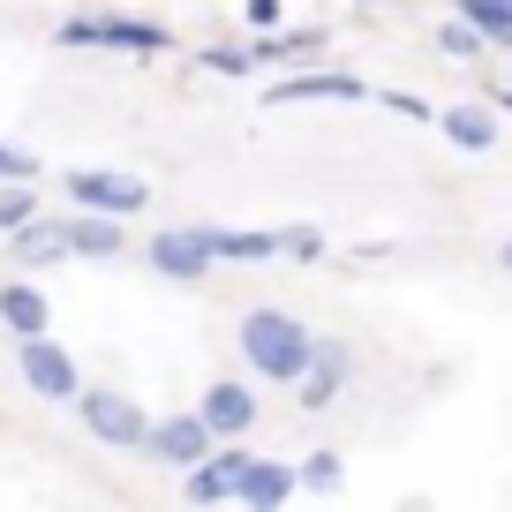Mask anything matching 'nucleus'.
Returning <instances> with one entry per match:
<instances>
[{
  "instance_id": "1",
  "label": "nucleus",
  "mask_w": 512,
  "mask_h": 512,
  "mask_svg": "<svg viewBox=\"0 0 512 512\" xmlns=\"http://www.w3.org/2000/svg\"><path fill=\"white\" fill-rule=\"evenodd\" d=\"M309 354H317V332H309L302 317H287V309H249V317H241V362H249V377L302 384Z\"/></svg>"
},
{
  "instance_id": "2",
  "label": "nucleus",
  "mask_w": 512,
  "mask_h": 512,
  "mask_svg": "<svg viewBox=\"0 0 512 512\" xmlns=\"http://www.w3.org/2000/svg\"><path fill=\"white\" fill-rule=\"evenodd\" d=\"M76 415H83V430H91L106 452H144V437H151L144 400H128V392H106V384L76 392Z\"/></svg>"
},
{
  "instance_id": "3",
  "label": "nucleus",
  "mask_w": 512,
  "mask_h": 512,
  "mask_svg": "<svg viewBox=\"0 0 512 512\" xmlns=\"http://www.w3.org/2000/svg\"><path fill=\"white\" fill-rule=\"evenodd\" d=\"M144 256H151V272H159V279H174V287H196V279L219 264V241H211V226H159Z\"/></svg>"
},
{
  "instance_id": "4",
  "label": "nucleus",
  "mask_w": 512,
  "mask_h": 512,
  "mask_svg": "<svg viewBox=\"0 0 512 512\" xmlns=\"http://www.w3.org/2000/svg\"><path fill=\"white\" fill-rule=\"evenodd\" d=\"M16 369H23V384H31L38 400H68V407H76V392H83V369L68 362V347H61V339H46V332L16 339Z\"/></svg>"
},
{
  "instance_id": "5",
  "label": "nucleus",
  "mask_w": 512,
  "mask_h": 512,
  "mask_svg": "<svg viewBox=\"0 0 512 512\" xmlns=\"http://www.w3.org/2000/svg\"><path fill=\"white\" fill-rule=\"evenodd\" d=\"M144 452L181 475V467H196L204 452H219V430H211L196 407H189V415H159V422H151V437H144Z\"/></svg>"
},
{
  "instance_id": "6",
  "label": "nucleus",
  "mask_w": 512,
  "mask_h": 512,
  "mask_svg": "<svg viewBox=\"0 0 512 512\" xmlns=\"http://www.w3.org/2000/svg\"><path fill=\"white\" fill-rule=\"evenodd\" d=\"M68 204H76V211L136 219V211L151 204V189H144V181H128V174H106V166H76V174H68Z\"/></svg>"
},
{
  "instance_id": "7",
  "label": "nucleus",
  "mask_w": 512,
  "mask_h": 512,
  "mask_svg": "<svg viewBox=\"0 0 512 512\" xmlns=\"http://www.w3.org/2000/svg\"><path fill=\"white\" fill-rule=\"evenodd\" d=\"M362 91V76H347V68H309V76H279L272 91H264V106H354Z\"/></svg>"
},
{
  "instance_id": "8",
  "label": "nucleus",
  "mask_w": 512,
  "mask_h": 512,
  "mask_svg": "<svg viewBox=\"0 0 512 512\" xmlns=\"http://www.w3.org/2000/svg\"><path fill=\"white\" fill-rule=\"evenodd\" d=\"M241 460H249L241 437H226L219 452H204L196 467H181V497H189V505H226V497L241 490Z\"/></svg>"
},
{
  "instance_id": "9",
  "label": "nucleus",
  "mask_w": 512,
  "mask_h": 512,
  "mask_svg": "<svg viewBox=\"0 0 512 512\" xmlns=\"http://www.w3.org/2000/svg\"><path fill=\"white\" fill-rule=\"evenodd\" d=\"M196 415L219 430V445L226 437H249L256 430V392L241 377H219V384H204V407H196Z\"/></svg>"
},
{
  "instance_id": "10",
  "label": "nucleus",
  "mask_w": 512,
  "mask_h": 512,
  "mask_svg": "<svg viewBox=\"0 0 512 512\" xmlns=\"http://www.w3.org/2000/svg\"><path fill=\"white\" fill-rule=\"evenodd\" d=\"M437 128H445V144L467 151V159H490V151H497V113L482 106V98H460V106H445V113H437Z\"/></svg>"
},
{
  "instance_id": "11",
  "label": "nucleus",
  "mask_w": 512,
  "mask_h": 512,
  "mask_svg": "<svg viewBox=\"0 0 512 512\" xmlns=\"http://www.w3.org/2000/svg\"><path fill=\"white\" fill-rule=\"evenodd\" d=\"M347 339H317V354H309L302 369V407H332L339 392H347Z\"/></svg>"
},
{
  "instance_id": "12",
  "label": "nucleus",
  "mask_w": 512,
  "mask_h": 512,
  "mask_svg": "<svg viewBox=\"0 0 512 512\" xmlns=\"http://www.w3.org/2000/svg\"><path fill=\"white\" fill-rule=\"evenodd\" d=\"M8 249H16L23 272H46V264H61V256H76V249H68V219H46V211H38L31 226H16Z\"/></svg>"
},
{
  "instance_id": "13",
  "label": "nucleus",
  "mask_w": 512,
  "mask_h": 512,
  "mask_svg": "<svg viewBox=\"0 0 512 512\" xmlns=\"http://www.w3.org/2000/svg\"><path fill=\"white\" fill-rule=\"evenodd\" d=\"M294 490H302V475H294L287 460H256V452L241 460V490H234L241 505H287Z\"/></svg>"
},
{
  "instance_id": "14",
  "label": "nucleus",
  "mask_w": 512,
  "mask_h": 512,
  "mask_svg": "<svg viewBox=\"0 0 512 512\" xmlns=\"http://www.w3.org/2000/svg\"><path fill=\"white\" fill-rule=\"evenodd\" d=\"M106 46H113V53H136V61H151V53L174 46V31H166L159 16H106Z\"/></svg>"
},
{
  "instance_id": "15",
  "label": "nucleus",
  "mask_w": 512,
  "mask_h": 512,
  "mask_svg": "<svg viewBox=\"0 0 512 512\" xmlns=\"http://www.w3.org/2000/svg\"><path fill=\"white\" fill-rule=\"evenodd\" d=\"M0 324H8L16 339H31V332L53 324V309H46V294H38L31 279H8V287H0Z\"/></svg>"
},
{
  "instance_id": "16",
  "label": "nucleus",
  "mask_w": 512,
  "mask_h": 512,
  "mask_svg": "<svg viewBox=\"0 0 512 512\" xmlns=\"http://www.w3.org/2000/svg\"><path fill=\"white\" fill-rule=\"evenodd\" d=\"M211 241H219L226 264H272V256H287V234H256V226H211Z\"/></svg>"
},
{
  "instance_id": "17",
  "label": "nucleus",
  "mask_w": 512,
  "mask_h": 512,
  "mask_svg": "<svg viewBox=\"0 0 512 512\" xmlns=\"http://www.w3.org/2000/svg\"><path fill=\"white\" fill-rule=\"evenodd\" d=\"M68 249L91 256V264L121 256V219H113V211H83V219H68Z\"/></svg>"
},
{
  "instance_id": "18",
  "label": "nucleus",
  "mask_w": 512,
  "mask_h": 512,
  "mask_svg": "<svg viewBox=\"0 0 512 512\" xmlns=\"http://www.w3.org/2000/svg\"><path fill=\"white\" fill-rule=\"evenodd\" d=\"M460 16L475 23L490 46H512V0H460Z\"/></svg>"
},
{
  "instance_id": "19",
  "label": "nucleus",
  "mask_w": 512,
  "mask_h": 512,
  "mask_svg": "<svg viewBox=\"0 0 512 512\" xmlns=\"http://www.w3.org/2000/svg\"><path fill=\"white\" fill-rule=\"evenodd\" d=\"M482 46H490V38H482L467 16H445V23H437V53H445V61H475Z\"/></svg>"
},
{
  "instance_id": "20",
  "label": "nucleus",
  "mask_w": 512,
  "mask_h": 512,
  "mask_svg": "<svg viewBox=\"0 0 512 512\" xmlns=\"http://www.w3.org/2000/svg\"><path fill=\"white\" fill-rule=\"evenodd\" d=\"M53 46H68V53H83V46H106V16H61Z\"/></svg>"
},
{
  "instance_id": "21",
  "label": "nucleus",
  "mask_w": 512,
  "mask_h": 512,
  "mask_svg": "<svg viewBox=\"0 0 512 512\" xmlns=\"http://www.w3.org/2000/svg\"><path fill=\"white\" fill-rule=\"evenodd\" d=\"M294 475H302V490L332 497V490H339V452H302V467H294Z\"/></svg>"
},
{
  "instance_id": "22",
  "label": "nucleus",
  "mask_w": 512,
  "mask_h": 512,
  "mask_svg": "<svg viewBox=\"0 0 512 512\" xmlns=\"http://www.w3.org/2000/svg\"><path fill=\"white\" fill-rule=\"evenodd\" d=\"M31 219H38V196H31V181H8V189H0V226L16 234V226H31Z\"/></svg>"
},
{
  "instance_id": "23",
  "label": "nucleus",
  "mask_w": 512,
  "mask_h": 512,
  "mask_svg": "<svg viewBox=\"0 0 512 512\" xmlns=\"http://www.w3.org/2000/svg\"><path fill=\"white\" fill-rule=\"evenodd\" d=\"M204 68H211V76H249L256 53H249V46H211V53H204Z\"/></svg>"
},
{
  "instance_id": "24",
  "label": "nucleus",
  "mask_w": 512,
  "mask_h": 512,
  "mask_svg": "<svg viewBox=\"0 0 512 512\" xmlns=\"http://www.w3.org/2000/svg\"><path fill=\"white\" fill-rule=\"evenodd\" d=\"M0 181H38V159L23 144H8V136H0Z\"/></svg>"
},
{
  "instance_id": "25",
  "label": "nucleus",
  "mask_w": 512,
  "mask_h": 512,
  "mask_svg": "<svg viewBox=\"0 0 512 512\" xmlns=\"http://www.w3.org/2000/svg\"><path fill=\"white\" fill-rule=\"evenodd\" d=\"M384 106L400 113V121H437V106H430V98H415V91H384Z\"/></svg>"
},
{
  "instance_id": "26",
  "label": "nucleus",
  "mask_w": 512,
  "mask_h": 512,
  "mask_svg": "<svg viewBox=\"0 0 512 512\" xmlns=\"http://www.w3.org/2000/svg\"><path fill=\"white\" fill-rule=\"evenodd\" d=\"M241 16H249L256 31H279V16H287V8H279V0H241Z\"/></svg>"
},
{
  "instance_id": "27",
  "label": "nucleus",
  "mask_w": 512,
  "mask_h": 512,
  "mask_svg": "<svg viewBox=\"0 0 512 512\" xmlns=\"http://www.w3.org/2000/svg\"><path fill=\"white\" fill-rule=\"evenodd\" d=\"M287 256H324V234H317V226H294V234H287Z\"/></svg>"
},
{
  "instance_id": "28",
  "label": "nucleus",
  "mask_w": 512,
  "mask_h": 512,
  "mask_svg": "<svg viewBox=\"0 0 512 512\" xmlns=\"http://www.w3.org/2000/svg\"><path fill=\"white\" fill-rule=\"evenodd\" d=\"M497 264H505V279H512V241H505V249H497Z\"/></svg>"
},
{
  "instance_id": "29",
  "label": "nucleus",
  "mask_w": 512,
  "mask_h": 512,
  "mask_svg": "<svg viewBox=\"0 0 512 512\" xmlns=\"http://www.w3.org/2000/svg\"><path fill=\"white\" fill-rule=\"evenodd\" d=\"M354 8H392V0H354Z\"/></svg>"
}]
</instances>
